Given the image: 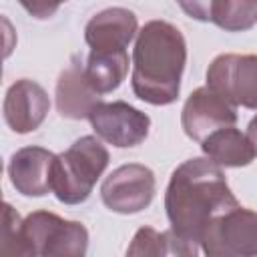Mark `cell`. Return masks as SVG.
<instances>
[{
	"instance_id": "obj_1",
	"label": "cell",
	"mask_w": 257,
	"mask_h": 257,
	"mask_svg": "<svg viewBox=\"0 0 257 257\" xmlns=\"http://www.w3.org/2000/svg\"><path fill=\"white\" fill-rule=\"evenodd\" d=\"M239 207L219 165L207 157L189 159L179 165L169 181L165 209L171 229L201 243L211 221Z\"/></svg>"
},
{
	"instance_id": "obj_2",
	"label": "cell",
	"mask_w": 257,
	"mask_h": 257,
	"mask_svg": "<svg viewBox=\"0 0 257 257\" xmlns=\"http://www.w3.org/2000/svg\"><path fill=\"white\" fill-rule=\"evenodd\" d=\"M187 62V42L177 26L165 20L147 22L133 50V92L137 98L165 106L177 100Z\"/></svg>"
},
{
	"instance_id": "obj_3",
	"label": "cell",
	"mask_w": 257,
	"mask_h": 257,
	"mask_svg": "<svg viewBox=\"0 0 257 257\" xmlns=\"http://www.w3.org/2000/svg\"><path fill=\"white\" fill-rule=\"evenodd\" d=\"M108 165V151L96 137H82L56 157L52 193L64 205H78L92 193L96 179Z\"/></svg>"
},
{
	"instance_id": "obj_4",
	"label": "cell",
	"mask_w": 257,
	"mask_h": 257,
	"mask_svg": "<svg viewBox=\"0 0 257 257\" xmlns=\"http://www.w3.org/2000/svg\"><path fill=\"white\" fill-rule=\"evenodd\" d=\"M36 257H86L88 231L78 221H64L48 211L30 213L24 223Z\"/></svg>"
},
{
	"instance_id": "obj_5",
	"label": "cell",
	"mask_w": 257,
	"mask_h": 257,
	"mask_svg": "<svg viewBox=\"0 0 257 257\" xmlns=\"http://www.w3.org/2000/svg\"><path fill=\"white\" fill-rule=\"evenodd\" d=\"M199 245L205 257H257V213L235 207L215 217Z\"/></svg>"
},
{
	"instance_id": "obj_6",
	"label": "cell",
	"mask_w": 257,
	"mask_h": 257,
	"mask_svg": "<svg viewBox=\"0 0 257 257\" xmlns=\"http://www.w3.org/2000/svg\"><path fill=\"white\" fill-rule=\"evenodd\" d=\"M207 86L233 106L257 110V54H219L209 64Z\"/></svg>"
},
{
	"instance_id": "obj_7",
	"label": "cell",
	"mask_w": 257,
	"mask_h": 257,
	"mask_svg": "<svg viewBox=\"0 0 257 257\" xmlns=\"http://www.w3.org/2000/svg\"><path fill=\"white\" fill-rule=\"evenodd\" d=\"M102 203L122 215L147 209L155 197V175L149 167L131 163L114 169L100 187Z\"/></svg>"
},
{
	"instance_id": "obj_8",
	"label": "cell",
	"mask_w": 257,
	"mask_h": 257,
	"mask_svg": "<svg viewBox=\"0 0 257 257\" xmlns=\"http://www.w3.org/2000/svg\"><path fill=\"white\" fill-rule=\"evenodd\" d=\"M88 120L102 141L118 149L141 145L147 139L151 126L149 114L131 106L124 100L100 102L92 110Z\"/></svg>"
},
{
	"instance_id": "obj_9",
	"label": "cell",
	"mask_w": 257,
	"mask_h": 257,
	"mask_svg": "<svg viewBox=\"0 0 257 257\" xmlns=\"http://www.w3.org/2000/svg\"><path fill=\"white\" fill-rule=\"evenodd\" d=\"M181 122L189 139L203 143L209 135L221 128L235 126L237 110L221 94H217L209 86H201L193 90L189 98L185 100Z\"/></svg>"
},
{
	"instance_id": "obj_10",
	"label": "cell",
	"mask_w": 257,
	"mask_h": 257,
	"mask_svg": "<svg viewBox=\"0 0 257 257\" xmlns=\"http://www.w3.org/2000/svg\"><path fill=\"white\" fill-rule=\"evenodd\" d=\"M48 108H50V100L46 90L34 80L20 78L6 92L4 120L14 133L26 135L42 124Z\"/></svg>"
},
{
	"instance_id": "obj_11",
	"label": "cell",
	"mask_w": 257,
	"mask_h": 257,
	"mask_svg": "<svg viewBox=\"0 0 257 257\" xmlns=\"http://www.w3.org/2000/svg\"><path fill=\"white\" fill-rule=\"evenodd\" d=\"M56 157L58 155L42 147H24L16 151L8 163V177L12 187L26 197H42L52 191Z\"/></svg>"
},
{
	"instance_id": "obj_12",
	"label": "cell",
	"mask_w": 257,
	"mask_h": 257,
	"mask_svg": "<svg viewBox=\"0 0 257 257\" xmlns=\"http://www.w3.org/2000/svg\"><path fill=\"white\" fill-rule=\"evenodd\" d=\"M137 32V16L120 6L106 8L94 14L86 28L84 40L96 52H118L124 50Z\"/></svg>"
},
{
	"instance_id": "obj_13",
	"label": "cell",
	"mask_w": 257,
	"mask_h": 257,
	"mask_svg": "<svg viewBox=\"0 0 257 257\" xmlns=\"http://www.w3.org/2000/svg\"><path fill=\"white\" fill-rule=\"evenodd\" d=\"M100 94L90 86L80 60L72 58L60 72L56 82V108L66 118H90L92 110L100 104Z\"/></svg>"
},
{
	"instance_id": "obj_14",
	"label": "cell",
	"mask_w": 257,
	"mask_h": 257,
	"mask_svg": "<svg viewBox=\"0 0 257 257\" xmlns=\"http://www.w3.org/2000/svg\"><path fill=\"white\" fill-rule=\"evenodd\" d=\"M191 18L213 22L223 30L241 32L257 22L255 0H211V2H181L179 4Z\"/></svg>"
},
{
	"instance_id": "obj_15",
	"label": "cell",
	"mask_w": 257,
	"mask_h": 257,
	"mask_svg": "<svg viewBox=\"0 0 257 257\" xmlns=\"http://www.w3.org/2000/svg\"><path fill=\"white\" fill-rule=\"evenodd\" d=\"M203 153L219 167H245L255 159V151L241 131L235 126L221 128L201 143Z\"/></svg>"
},
{
	"instance_id": "obj_16",
	"label": "cell",
	"mask_w": 257,
	"mask_h": 257,
	"mask_svg": "<svg viewBox=\"0 0 257 257\" xmlns=\"http://www.w3.org/2000/svg\"><path fill=\"white\" fill-rule=\"evenodd\" d=\"M126 72H128L126 50H118V52L90 50L86 66H84L86 80L98 94H106V92H112L114 88H118V84L124 80Z\"/></svg>"
},
{
	"instance_id": "obj_17",
	"label": "cell",
	"mask_w": 257,
	"mask_h": 257,
	"mask_svg": "<svg viewBox=\"0 0 257 257\" xmlns=\"http://www.w3.org/2000/svg\"><path fill=\"white\" fill-rule=\"evenodd\" d=\"M22 219L12 209L10 203H4L2 213V257H36V251L30 239L24 233Z\"/></svg>"
},
{
	"instance_id": "obj_18",
	"label": "cell",
	"mask_w": 257,
	"mask_h": 257,
	"mask_svg": "<svg viewBox=\"0 0 257 257\" xmlns=\"http://www.w3.org/2000/svg\"><path fill=\"white\" fill-rule=\"evenodd\" d=\"M126 257H161V233L153 227H141L128 245Z\"/></svg>"
},
{
	"instance_id": "obj_19",
	"label": "cell",
	"mask_w": 257,
	"mask_h": 257,
	"mask_svg": "<svg viewBox=\"0 0 257 257\" xmlns=\"http://www.w3.org/2000/svg\"><path fill=\"white\" fill-rule=\"evenodd\" d=\"M161 257H199V243L167 229L161 233Z\"/></svg>"
},
{
	"instance_id": "obj_20",
	"label": "cell",
	"mask_w": 257,
	"mask_h": 257,
	"mask_svg": "<svg viewBox=\"0 0 257 257\" xmlns=\"http://www.w3.org/2000/svg\"><path fill=\"white\" fill-rule=\"evenodd\" d=\"M24 8L28 10V12H32L36 18H48L52 12H56L58 10V4H52V6H48V4H24Z\"/></svg>"
},
{
	"instance_id": "obj_21",
	"label": "cell",
	"mask_w": 257,
	"mask_h": 257,
	"mask_svg": "<svg viewBox=\"0 0 257 257\" xmlns=\"http://www.w3.org/2000/svg\"><path fill=\"white\" fill-rule=\"evenodd\" d=\"M247 139H249V143L255 151V157H257V116H253L249 126H247Z\"/></svg>"
}]
</instances>
